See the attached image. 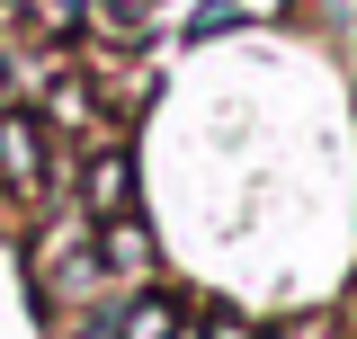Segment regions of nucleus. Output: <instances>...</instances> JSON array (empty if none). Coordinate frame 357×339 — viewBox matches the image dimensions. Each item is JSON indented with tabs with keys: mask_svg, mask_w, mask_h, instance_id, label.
Returning a JSON list of instances; mask_svg holds the SVG:
<instances>
[{
	"mask_svg": "<svg viewBox=\"0 0 357 339\" xmlns=\"http://www.w3.org/2000/svg\"><path fill=\"white\" fill-rule=\"evenodd\" d=\"M98 259H107V277L116 286H134V277H152V223L143 214H116V223H98Z\"/></svg>",
	"mask_w": 357,
	"mask_h": 339,
	"instance_id": "obj_3",
	"label": "nucleus"
},
{
	"mask_svg": "<svg viewBox=\"0 0 357 339\" xmlns=\"http://www.w3.org/2000/svg\"><path fill=\"white\" fill-rule=\"evenodd\" d=\"M27 18H36L45 36H81V27H89V0H27Z\"/></svg>",
	"mask_w": 357,
	"mask_h": 339,
	"instance_id": "obj_6",
	"label": "nucleus"
},
{
	"mask_svg": "<svg viewBox=\"0 0 357 339\" xmlns=\"http://www.w3.org/2000/svg\"><path fill=\"white\" fill-rule=\"evenodd\" d=\"M72 197H81L89 232L116 223V214H134V152H126V143H98V152L81 161V188H72Z\"/></svg>",
	"mask_w": 357,
	"mask_h": 339,
	"instance_id": "obj_2",
	"label": "nucleus"
},
{
	"mask_svg": "<svg viewBox=\"0 0 357 339\" xmlns=\"http://www.w3.org/2000/svg\"><path fill=\"white\" fill-rule=\"evenodd\" d=\"M206 339H250V322L241 312H206Z\"/></svg>",
	"mask_w": 357,
	"mask_h": 339,
	"instance_id": "obj_8",
	"label": "nucleus"
},
{
	"mask_svg": "<svg viewBox=\"0 0 357 339\" xmlns=\"http://www.w3.org/2000/svg\"><path fill=\"white\" fill-rule=\"evenodd\" d=\"M241 18H250L241 0H197V9H188V36H223V27H241Z\"/></svg>",
	"mask_w": 357,
	"mask_h": 339,
	"instance_id": "obj_7",
	"label": "nucleus"
},
{
	"mask_svg": "<svg viewBox=\"0 0 357 339\" xmlns=\"http://www.w3.org/2000/svg\"><path fill=\"white\" fill-rule=\"evenodd\" d=\"M152 9L161 0H89V18L107 27V45H143L152 36Z\"/></svg>",
	"mask_w": 357,
	"mask_h": 339,
	"instance_id": "obj_5",
	"label": "nucleus"
},
{
	"mask_svg": "<svg viewBox=\"0 0 357 339\" xmlns=\"http://www.w3.org/2000/svg\"><path fill=\"white\" fill-rule=\"evenodd\" d=\"M63 179H54V134L36 107L0 98V223H18L27 206H45Z\"/></svg>",
	"mask_w": 357,
	"mask_h": 339,
	"instance_id": "obj_1",
	"label": "nucleus"
},
{
	"mask_svg": "<svg viewBox=\"0 0 357 339\" xmlns=\"http://www.w3.org/2000/svg\"><path fill=\"white\" fill-rule=\"evenodd\" d=\"M188 312H178L170 295H134V303H116V339H170Z\"/></svg>",
	"mask_w": 357,
	"mask_h": 339,
	"instance_id": "obj_4",
	"label": "nucleus"
},
{
	"mask_svg": "<svg viewBox=\"0 0 357 339\" xmlns=\"http://www.w3.org/2000/svg\"><path fill=\"white\" fill-rule=\"evenodd\" d=\"M170 339H206V322H178V331H170Z\"/></svg>",
	"mask_w": 357,
	"mask_h": 339,
	"instance_id": "obj_9",
	"label": "nucleus"
}]
</instances>
